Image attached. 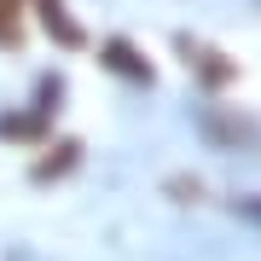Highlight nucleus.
<instances>
[{
	"label": "nucleus",
	"instance_id": "obj_3",
	"mask_svg": "<svg viewBox=\"0 0 261 261\" xmlns=\"http://www.w3.org/2000/svg\"><path fill=\"white\" fill-rule=\"evenodd\" d=\"M29 0H0V47H18V18Z\"/></svg>",
	"mask_w": 261,
	"mask_h": 261
},
{
	"label": "nucleus",
	"instance_id": "obj_2",
	"mask_svg": "<svg viewBox=\"0 0 261 261\" xmlns=\"http://www.w3.org/2000/svg\"><path fill=\"white\" fill-rule=\"evenodd\" d=\"M105 64H111V70H128L134 82H151V75H157V70H151V58L134 47V41H111V47H105Z\"/></svg>",
	"mask_w": 261,
	"mask_h": 261
},
{
	"label": "nucleus",
	"instance_id": "obj_1",
	"mask_svg": "<svg viewBox=\"0 0 261 261\" xmlns=\"http://www.w3.org/2000/svg\"><path fill=\"white\" fill-rule=\"evenodd\" d=\"M29 6L41 12V23L53 29V41H58V47H82V41H87V35H82V23L64 12V0H29Z\"/></svg>",
	"mask_w": 261,
	"mask_h": 261
},
{
	"label": "nucleus",
	"instance_id": "obj_4",
	"mask_svg": "<svg viewBox=\"0 0 261 261\" xmlns=\"http://www.w3.org/2000/svg\"><path fill=\"white\" fill-rule=\"evenodd\" d=\"M75 157H82V145H64V151H53V157H47V163L35 168V180H53L58 168H64V163H75Z\"/></svg>",
	"mask_w": 261,
	"mask_h": 261
}]
</instances>
